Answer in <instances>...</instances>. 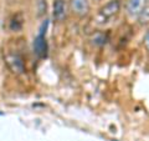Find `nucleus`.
I'll return each mask as SVG.
<instances>
[{"label":"nucleus","instance_id":"obj_1","mask_svg":"<svg viewBox=\"0 0 149 141\" xmlns=\"http://www.w3.org/2000/svg\"><path fill=\"white\" fill-rule=\"evenodd\" d=\"M47 25H49L47 21H45L44 24L41 25L39 34H37V36L34 40V53L41 59H44L47 56V49L49 48H47V41H46V37H45Z\"/></svg>","mask_w":149,"mask_h":141},{"label":"nucleus","instance_id":"obj_2","mask_svg":"<svg viewBox=\"0 0 149 141\" xmlns=\"http://www.w3.org/2000/svg\"><path fill=\"white\" fill-rule=\"evenodd\" d=\"M5 63L8 65V68L16 75H20L25 71L24 59L17 53H8L5 55Z\"/></svg>","mask_w":149,"mask_h":141},{"label":"nucleus","instance_id":"obj_3","mask_svg":"<svg viewBox=\"0 0 149 141\" xmlns=\"http://www.w3.org/2000/svg\"><path fill=\"white\" fill-rule=\"evenodd\" d=\"M120 9V3L119 0H111L101 8L100 10V15L103 18V19H109V18H113L114 15H117L118 11Z\"/></svg>","mask_w":149,"mask_h":141},{"label":"nucleus","instance_id":"obj_4","mask_svg":"<svg viewBox=\"0 0 149 141\" xmlns=\"http://www.w3.org/2000/svg\"><path fill=\"white\" fill-rule=\"evenodd\" d=\"M71 11L77 16H85L90 11V1L88 0H71L70 1Z\"/></svg>","mask_w":149,"mask_h":141},{"label":"nucleus","instance_id":"obj_5","mask_svg":"<svg viewBox=\"0 0 149 141\" xmlns=\"http://www.w3.org/2000/svg\"><path fill=\"white\" fill-rule=\"evenodd\" d=\"M147 6V0H128L127 11L130 16H139L143 9Z\"/></svg>","mask_w":149,"mask_h":141},{"label":"nucleus","instance_id":"obj_6","mask_svg":"<svg viewBox=\"0 0 149 141\" xmlns=\"http://www.w3.org/2000/svg\"><path fill=\"white\" fill-rule=\"evenodd\" d=\"M52 15L55 18V20L57 21H61L65 19V16H66V5H65L63 0H55Z\"/></svg>","mask_w":149,"mask_h":141},{"label":"nucleus","instance_id":"obj_7","mask_svg":"<svg viewBox=\"0 0 149 141\" xmlns=\"http://www.w3.org/2000/svg\"><path fill=\"white\" fill-rule=\"evenodd\" d=\"M91 41H92V44L93 45H96V46H102V45H104L107 43V35L103 34V32H95L92 36H91Z\"/></svg>","mask_w":149,"mask_h":141},{"label":"nucleus","instance_id":"obj_8","mask_svg":"<svg viewBox=\"0 0 149 141\" xmlns=\"http://www.w3.org/2000/svg\"><path fill=\"white\" fill-rule=\"evenodd\" d=\"M10 29L13 31H19L22 29V19L20 14H17L13 18V20L10 21Z\"/></svg>","mask_w":149,"mask_h":141},{"label":"nucleus","instance_id":"obj_9","mask_svg":"<svg viewBox=\"0 0 149 141\" xmlns=\"http://www.w3.org/2000/svg\"><path fill=\"white\" fill-rule=\"evenodd\" d=\"M36 9H37V15L42 16L46 14L47 10V4H46V0H37L36 1Z\"/></svg>","mask_w":149,"mask_h":141},{"label":"nucleus","instance_id":"obj_10","mask_svg":"<svg viewBox=\"0 0 149 141\" xmlns=\"http://www.w3.org/2000/svg\"><path fill=\"white\" fill-rule=\"evenodd\" d=\"M139 20L141 23H147L149 20V5H147L143 9V11L139 14Z\"/></svg>","mask_w":149,"mask_h":141},{"label":"nucleus","instance_id":"obj_11","mask_svg":"<svg viewBox=\"0 0 149 141\" xmlns=\"http://www.w3.org/2000/svg\"><path fill=\"white\" fill-rule=\"evenodd\" d=\"M144 45H146V48L149 51V31H147L146 36H144Z\"/></svg>","mask_w":149,"mask_h":141}]
</instances>
